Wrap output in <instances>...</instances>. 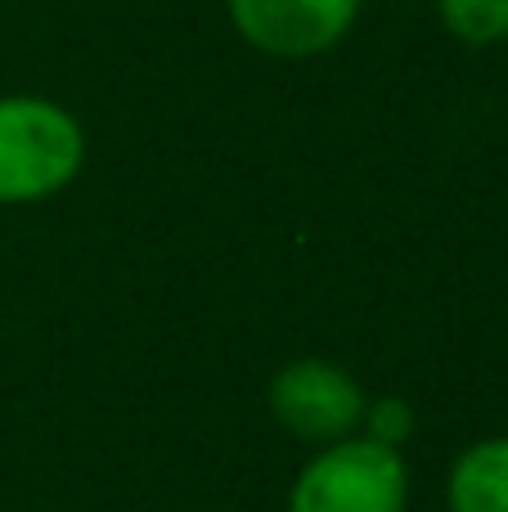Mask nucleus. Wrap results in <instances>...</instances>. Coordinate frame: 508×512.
<instances>
[{
    "label": "nucleus",
    "mask_w": 508,
    "mask_h": 512,
    "mask_svg": "<svg viewBox=\"0 0 508 512\" xmlns=\"http://www.w3.org/2000/svg\"><path fill=\"white\" fill-rule=\"evenodd\" d=\"M86 162V131L63 104L0 95V203H36L72 185Z\"/></svg>",
    "instance_id": "obj_1"
},
{
    "label": "nucleus",
    "mask_w": 508,
    "mask_h": 512,
    "mask_svg": "<svg viewBox=\"0 0 508 512\" xmlns=\"http://www.w3.org/2000/svg\"><path fill=\"white\" fill-rule=\"evenodd\" d=\"M410 468L401 450L369 436H342L293 481L288 512H405Z\"/></svg>",
    "instance_id": "obj_2"
},
{
    "label": "nucleus",
    "mask_w": 508,
    "mask_h": 512,
    "mask_svg": "<svg viewBox=\"0 0 508 512\" xmlns=\"http://www.w3.org/2000/svg\"><path fill=\"white\" fill-rule=\"evenodd\" d=\"M365 0H225L243 45L275 59H315L356 27Z\"/></svg>",
    "instance_id": "obj_3"
},
{
    "label": "nucleus",
    "mask_w": 508,
    "mask_h": 512,
    "mask_svg": "<svg viewBox=\"0 0 508 512\" xmlns=\"http://www.w3.org/2000/svg\"><path fill=\"white\" fill-rule=\"evenodd\" d=\"M270 409L302 441H342L365 418V391L329 360H293L270 382Z\"/></svg>",
    "instance_id": "obj_4"
},
{
    "label": "nucleus",
    "mask_w": 508,
    "mask_h": 512,
    "mask_svg": "<svg viewBox=\"0 0 508 512\" xmlns=\"http://www.w3.org/2000/svg\"><path fill=\"white\" fill-rule=\"evenodd\" d=\"M450 512H508V436L477 441L450 468Z\"/></svg>",
    "instance_id": "obj_5"
},
{
    "label": "nucleus",
    "mask_w": 508,
    "mask_h": 512,
    "mask_svg": "<svg viewBox=\"0 0 508 512\" xmlns=\"http://www.w3.org/2000/svg\"><path fill=\"white\" fill-rule=\"evenodd\" d=\"M446 32L464 45L508 41V0H437Z\"/></svg>",
    "instance_id": "obj_6"
},
{
    "label": "nucleus",
    "mask_w": 508,
    "mask_h": 512,
    "mask_svg": "<svg viewBox=\"0 0 508 512\" xmlns=\"http://www.w3.org/2000/svg\"><path fill=\"white\" fill-rule=\"evenodd\" d=\"M365 436L369 441H378V445H392V450H401L405 445V436L414 432V414H410V405L405 400H378V405H369L365 409Z\"/></svg>",
    "instance_id": "obj_7"
}]
</instances>
